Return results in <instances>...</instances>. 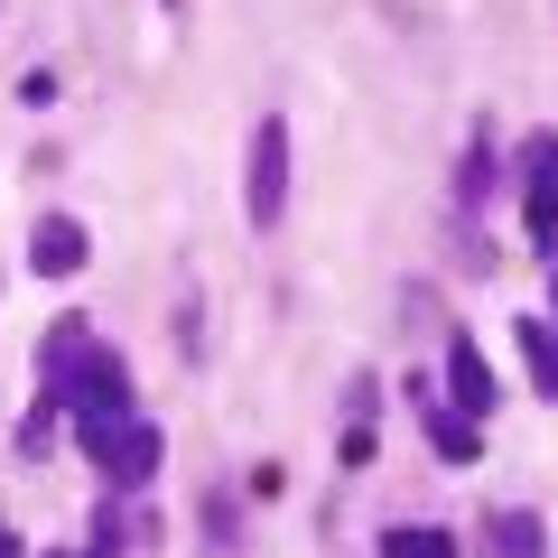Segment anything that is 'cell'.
<instances>
[{
    "mask_svg": "<svg viewBox=\"0 0 558 558\" xmlns=\"http://www.w3.org/2000/svg\"><path fill=\"white\" fill-rule=\"evenodd\" d=\"M549 326H558V270H549Z\"/></svg>",
    "mask_w": 558,
    "mask_h": 558,
    "instance_id": "4fadbf2b",
    "label": "cell"
},
{
    "mask_svg": "<svg viewBox=\"0 0 558 558\" xmlns=\"http://www.w3.org/2000/svg\"><path fill=\"white\" fill-rule=\"evenodd\" d=\"M0 558H20V531H10V521H0Z\"/></svg>",
    "mask_w": 558,
    "mask_h": 558,
    "instance_id": "7c38bea8",
    "label": "cell"
},
{
    "mask_svg": "<svg viewBox=\"0 0 558 558\" xmlns=\"http://www.w3.org/2000/svg\"><path fill=\"white\" fill-rule=\"evenodd\" d=\"M457 196H465V205H484V196H494V149H484V140H465V168H457Z\"/></svg>",
    "mask_w": 558,
    "mask_h": 558,
    "instance_id": "8fae6325",
    "label": "cell"
},
{
    "mask_svg": "<svg viewBox=\"0 0 558 558\" xmlns=\"http://www.w3.org/2000/svg\"><path fill=\"white\" fill-rule=\"evenodd\" d=\"M75 438H84V457L102 465V484H112V494L149 484V465H159V428H149L140 410H112V418H75Z\"/></svg>",
    "mask_w": 558,
    "mask_h": 558,
    "instance_id": "7a4b0ae2",
    "label": "cell"
},
{
    "mask_svg": "<svg viewBox=\"0 0 558 558\" xmlns=\"http://www.w3.org/2000/svg\"><path fill=\"white\" fill-rule=\"evenodd\" d=\"M521 363H531L539 400H558V326L549 317H521Z\"/></svg>",
    "mask_w": 558,
    "mask_h": 558,
    "instance_id": "52a82bcc",
    "label": "cell"
},
{
    "mask_svg": "<svg viewBox=\"0 0 558 558\" xmlns=\"http://www.w3.org/2000/svg\"><path fill=\"white\" fill-rule=\"evenodd\" d=\"M539 512H494V558H539Z\"/></svg>",
    "mask_w": 558,
    "mask_h": 558,
    "instance_id": "ba28073f",
    "label": "cell"
},
{
    "mask_svg": "<svg viewBox=\"0 0 558 558\" xmlns=\"http://www.w3.org/2000/svg\"><path fill=\"white\" fill-rule=\"evenodd\" d=\"M381 558H457V539H447V531H428V521H410V531H391V539H381Z\"/></svg>",
    "mask_w": 558,
    "mask_h": 558,
    "instance_id": "30bf717a",
    "label": "cell"
},
{
    "mask_svg": "<svg viewBox=\"0 0 558 558\" xmlns=\"http://www.w3.org/2000/svg\"><path fill=\"white\" fill-rule=\"evenodd\" d=\"M428 438H438V457H447V465H475V418H457V410H428Z\"/></svg>",
    "mask_w": 558,
    "mask_h": 558,
    "instance_id": "9c48e42d",
    "label": "cell"
},
{
    "mask_svg": "<svg viewBox=\"0 0 558 558\" xmlns=\"http://www.w3.org/2000/svg\"><path fill=\"white\" fill-rule=\"evenodd\" d=\"M521 223H531L539 252H558V131L521 140Z\"/></svg>",
    "mask_w": 558,
    "mask_h": 558,
    "instance_id": "277c9868",
    "label": "cell"
},
{
    "mask_svg": "<svg viewBox=\"0 0 558 558\" xmlns=\"http://www.w3.org/2000/svg\"><path fill=\"white\" fill-rule=\"evenodd\" d=\"M84 260H94V233H84L75 215H47L38 233H28V270L38 279H75Z\"/></svg>",
    "mask_w": 558,
    "mask_h": 558,
    "instance_id": "5b68a950",
    "label": "cell"
},
{
    "mask_svg": "<svg viewBox=\"0 0 558 558\" xmlns=\"http://www.w3.org/2000/svg\"><path fill=\"white\" fill-rule=\"evenodd\" d=\"M47 558H65V549H47Z\"/></svg>",
    "mask_w": 558,
    "mask_h": 558,
    "instance_id": "5bb4252c",
    "label": "cell"
},
{
    "mask_svg": "<svg viewBox=\"0 0 558 558\" xmlns=\"http://www.w3.org/2000/svg\"><path fill=\"white\" fill-rule=\"evenodd\" d=\"M38 381H47V400H57V410H75V418L131 410V373H121V354H112V344H94V336H84L57 373H38Z\"/></svg>",
    "mask_w": 558,
    "mask_h": 558,
    "instance_id": "6da1fadb",
    "label": "cell"
},
{
    "mask_svg": "<svg viewBox=\"0 0 558 558\" xmlns=\"http://www.w3.org/2000/svg\"><path fill=\"white\" fill-rule=\"evenodd\" d=\"M279 205H289V121H260L252 131V168H242V215L252 223H279Z\"/></svg>",
    "mask_w": 558,
    "mask_h": 558,
    "instance_id": "3957f363",
    "label": "cell"
},
{
    "mask_svg": "<svg viewBox=\"0 0 558 558\" xmlns=\"http://www.w3.org/2000/svg\"><path fill=\"white\" fill-rule=\"evenodd\" d=\"M447 400H457V410L465 418H484V410H494V373H484V354H475V344H447Z\"/></svg>",
    "mask_w": 558,
    "mask_h": 558,
    "instance_id": "8992f818",
    "label": "cell"
}]
</instances>
